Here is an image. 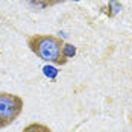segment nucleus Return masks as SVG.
I'll return each mask as SVG.
<instances>
[{
	"label": "nucleus",
	"mask_w": 132,
	"mask_h": 132,
	"mask_svg": "<svg viewBox=\"0 0 132 132\" xmlns=\"http://www.w3.org/2000/svg\"><path fill=\"white\" fill-rule=\"evenodd\" d=\"M27 47L43 61L52 62L56 65L67 64V59L62 53L64 41L53 35H30L27 37Z\"/></svg>",
	"instance_id": "1"
},
{
	"label": "nucleus",
	"mask_w": 132,
	"mask_h": 132,
	"mask_svg": "<svg viewBox=\"0 0 132 132\" xmlns=\"http://www.w3.org/2000/svg\"><path fill=\"white\" fill-rule=\"evenodd\" d=\"M23 111V99L17 94L0 91V129L8 128Z\"/></svg>",
	"instance_id": "2"
},
{
	"label": "nucleus",
	"mask_w": 132,
	"mask_h": 132,
	"mask_svg": "<svg viewBox=\"0 0 132 132\" xmlns=\"http://www.w3.org/2000/svg\"><path fill=\"white\" fill-rule=\"evenodd\" d=\"M21 132H52V129L43 123H30Z\"/></svg>",
	"instance_id": "3"
},
{
	"label": "nucleus",
	"mask_w": 132,
	"mask_h": 132,
	"mask_svg": "<svg viewBox=\"0 0 132 132\" xmlns=\"http://www.w3.org/2000/svg\"><path fill=\"white\" fill-rule=\"evenodd\" d=\"M61 2H65V0H29V3L34 5V6H37V8H47V6L58 5Z\"/></svg>",
	"instance_id": "4"
},
{
	"label": "nucleus",
	"mask_w": 132,
	"mask_h": 132,
	"mask_svg": "<svg viewBox=\"0 0 132 132\" xmlns=\"http://www.w3.org/2000/svg\"><path fill=\"white\" fill-rule=\"evenodd\" d=\"M62 53H64V56H65L67 59H68V58H73V56L76 55V47H75V46H71V44H65V43H64Z\"/></svg>",
	"instance_id": "5"
},
{
	"label": "nucleus",
	"mask_w": 132,
	"mask_h": 132,
	"mask_svg": "<svg viewBox=\"0 0 132 132\" xmlns=\"http://www.w3.org/2000/svg\"><path fill=\"white\" fill-rule=\"evenodd\" d=\"M43 71H44V75H46L49 79H55V78L58 76V70H56L55 67H52V65H46L44 68H43Z\"/></svg>",
	"instance_id": "6"
},
{
	"label": "nucleus",
	"mask_w": 132,
	"mask_h": 132,
	"mask_svg": "<svg viewBox=\"0 0 132 132\" xmlns=\"http://www.w3.org/2000/svg\"><path fill=\"white\" fill-rule=\"evenodd\" d=\"M109 5L112 6V8L109 9V11H111V15H116L119 11H121V5H120L117 0H109Z\"/></svg>",
	"instance_id": "7"
}]
</instances>
